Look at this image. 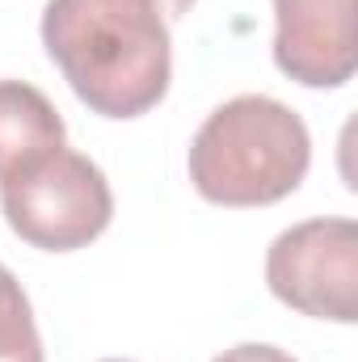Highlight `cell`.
Wrapping results in <instances>:
<instances>
[{"instance_id": "6da1fadb", "label": "cell", "mask_w": 358, "mask_h": 362, "mask_svg": "<svg viewBox=\"0 0 358 362\" xmlns=\"http://www.w3.org/2000/svg\"><path fill=\"white\" fill-rule=\"evenodd\" d=\"M194 0H47L42 47L93 114L139 118L169 93V25Z\"/></svg>"}, {"instance_id": "7a4b0ae2", "label": "cell", "mask_w": 358, "mask_h": 362, "mask_svg": "<svg viewBox=\"0 0 358 362\" xmlns=\"http://www.w3.org/2000/svg\"><path fill=\"white\" fill-rule=\"evenodd\" d=\"M312 160L304 118L266 93H241L207 114L190 144V181L219 206H266L299 189Z\"/></svg>"}, {"instance_id": "3957f363", "label": "cell", "mask_w": 358, "mask_h": 362, "mask_svg": "<svg viewBox=\"0 0 358 362\" xmlns=\"http://www.w3.org/2000/svg\"><path fill=\"white\" fill-rule=\"evenodd\" d=\"M0 206L8 228L25 245L47 253H72L110 228L114 194L89 156L55 148L0 181Z\"/></svg>"}, {"instance_id": "277c9868", "label": "cell", "mask_w": 358, "mask_h": 362, "mask_svg": "<svg viewBox=\"0 0 358 362\" xmlns=\"http://www.w3.org/2000/svg\"><path fill=\"white\" fill-rule=\"evenodd\" d=\"M274 299L316 320H358V228L354 219H308L274 236L266 253Z\"/></svg>"}, {"instance_id": "5b68a950", "label": "cell", "mask_w": 358, "mask_h": 362, "mask_svg": "<svg viewBox=\"0 0 358 362\" xmlns=\"http://www.w3.org/2000/svg\"><path fill=\"white\" fill-rule=\"evenodd\" d=\"M274 64L308 89L346 85L354 76V0H274Z\"/></svg>"}, {"instance_id": "8992f818", "label": "cell", "mask_w": 358, "mask_h": 362, "mask_svg": "<svg viewBox=\"0 0 358 362\" xmlns=\"http://www.w3.org/2000/svg\"><path fill=\"white\" fill-rule=\"evenodd\" d=\"M64 118L47 101V93L25 81H0V181L64 148Z\"/></svg>"}, {"instance_id": "52a82bcc", "label": "cell", "mask_w": 358, "mask_h": 362, "mask_svg": "<svg viewBox=\"0 0 358 362\" xmlns=\"http://www.w3.org/2000/svg\"><path fill=\"white\" fill-rule=\"evenodd\" d=\"M0 362H42V337L21 282L0 270Z\"/></svg>"}, {"instance_id": "ba28073f", "label": "cell", "mask_w": 358, "mask_h": 362, "mask_svg": "<svg viewBox=\"0 0 358 362\" xmlns=\"http://www.w3.org/2000/svg\"><path fill=\"white\" fill-rule=\"evenodd\" d=\"M215 362H295L287 350H278V346H262V341H245V346H232V350H224Z\"/></svg>"}, {"instance_id": "9c48e42d", "label": "cell", "mask_w": 358, "mask_h": 362, "mask_svg": "<svg viewBox=\"0 0 358 362\" xmlns=\"http://www.w3.org/2000/svg\"><path fill=\"white\" fill-rule=\"evenodd\" d=\"M101 362H127V358H101Z\"/></svg>"}, {"instance_id": "30bf717a", "label": "cell", "mask_w": 358, "mask_h": 362, "mask_svg": "<svg viewBox=\"0 0 358 362\" xmlns=\"http://www.w3.org/2000/svg\"><path fill=\"white\" fill-rule=\"evenodd\" d=\"M0 270H4V266H0Z\"/></svg>"}]
</instances>
